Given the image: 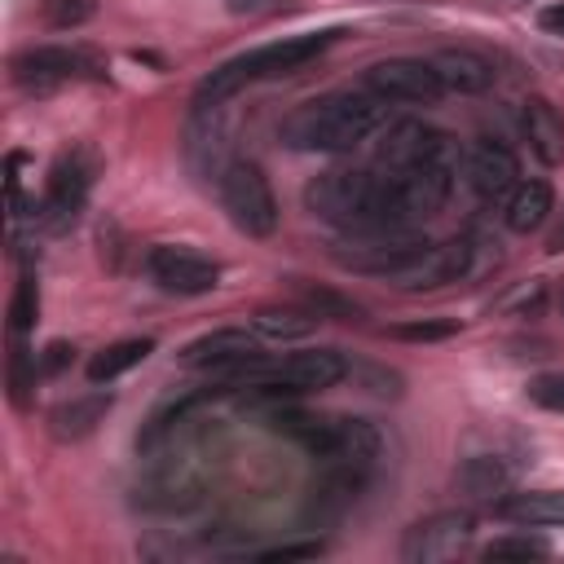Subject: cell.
I'll use <instances>...</instances> for the list:
<instances>
[{
    "instance_id": "obj_34",
    "label": "cell",
    "mask_w": 564,
    "mask_h": 564,
    "mask_svg": "<svg viewBox=\"0 0 564 564\" xmlns=\"http://www.w3.org/2000/svg\"><path fill=\"white\" fill-rule=\"evenodd\" d=\"M538 22H542V31L564 35V0H560V4H546V9L538 13Z\"/></svg>"
},
{
    "instance_id": "obj_2",
    "label": "cell",
    "mask_w": 564,
    "mask_h": 564,
    "mask_svg": "<svg viewBox=\"0 0 564 564\" xmlns=\"http://www.w3.org/2000/svg\"><path fill=\"white\" fill-rule=\"evenodd\" d=\"M388 119V101H379L375 93H326L313 97L304 106H295L278 137L291 150H313V154H348L357 150L370 132H379Z\"/></svg>"
},
{
    "instance_id": "obj_18",
    "label": "cell",
    "mask_w": 564,
    "mask_h": 564,
    "mask_svg": "<svg viewBox=\"0 0 564 564\" xmlns=\"http://www.w3.org/2000/svg\"><path fill=\"white\" fill-rule=\"evenodd\" d=\"M427 62H432V70H436V79H441L445 93L471 97V93H485L494 84V66L480 53H471V48H441Z\"/></svg>"
},
{
    "instance_id": "obj_4",
    "label": "cell",
    "mask_w": 564,
    "mask_h": 564,
    "mask_svg": "<svg viewBox=\"0 0 564 564\" xmlns=\"http://www.w3.org/2000/svg\"><path fill=\"white\" fill-rule=\"evenodd\" d=\"M216 185H220V207H225V216L234 220L238 234L269 238L278 229V198H273V185H269L260 163L229 159V167L220 172Z\"/></svg>"
},
{
    "instance_id": "obj_27",
    "label": "cell",
    "mask_w": 564,
    "mask_h": 564,
    "mask_svg": "<svg viewBox=\"0 0 564 564\" xmlns=\"http://www.w3.org/2000/svg\"><path fill=\"white\" fill-rule=\"evenodd\" d=\"M35 375H40L35 357L26 352L22 335H13V348H9V397H13V405H26V397L35 388Z\"/></svg>"
},
{
    "instance_id": "obj_23",
    "label": "cell",
    "mask_w": 564,
    "mask_h": 564,
    "mask_svg": "<svg viewBox=\"0 0 564 564\" xmlns=\"http://www.w3.org/2000/svg\"><path fill=\"white\" fill-rule=\"evenodd\" d=\"M150 352H154V339H119V344H106L88 361V383H110V379L128 375L132 366H141Z\"/></svg>"
},
{
    "instance_id": "obj_9",
    "label": "cell",
    "mask_w": 564,
    "mask_h": 564,
    "mask_svg": "<svg viewBox=\"0 0 564 564\" xmlns=\"http://www.w3.org/2000/svg\"><path fill=\"white\" fill-rule=\"evenodd\" d=\"M101 62L84 48H62V44H44V48H26L13 57V84L26 93H53L70 79H97Z\"/></svg>"
},
{
    "instance_id": "obj_32",
    "label": "cell",
    "mask_w": 564,
    "mask_h": 564,
    "mask_svg": "<svg viewBox=\"0 0 564 564\" xmlns=\"http://www.w3.org/2000/svg\"><path fill=\"white\" fill-rule=\"evenodd\" d=\"M313 555H322V542H286V546H269V551H260V560L264 564H286V560H313Z\"/></svg>"
},
{
    "instance_id": "obj_33",
    "label": "cell",
    "mask_w": 564,
    "mask_h": 564,
    "mask_svg": "<svg viewBox=\"0 0 564 564\" xmlns=\"http://www.w3.org/2000/svg\"><path fill=\"white\" fill-rule=\"evenodd\" d=\"M70 352H75V348H70V344H62V339H57V344H48V348H44V357H40V375H57V370L70 361Z\"/></svg>"
},
{
    "instance_id": "obj_19",
    "label": "cell",
    "mask_w": 564,
    "mask_h": 564,
    "mask_svg": "<svg viewBox=\"0 0 564 564\" xmlns=\"http://www.w3.org/2000/svg\"><path fill=\"white\" fill-rule=\"evenodd\" d=\"M502 520L524 524V529H555L564 524V489H524V494H507L494 507Z\"/></svg>"
},
{
    "instance_id": "obj_7",
    "label": "cell",
    "mask_w": 564,
    "mask_h": 564,
    "mask_svg": "<svg viewBox=\"0 0 564 564\" xmlns=\"http://www.w3.org/2000/svg\"><path fill=\"white\" fill-rule=\"evenodd\" d=\"M181 366L185 370H207V375H256L264 370V352H260V335L242 330V326H220L207 330L198 339H189L181 348Z\"/></svg>"
},
{
    "instance_id": "obj_21",
    "label": "cell",
    "mask_w": 564,
    "mask_h": 564,
    "mask_svg": "<svg viewBox=\"0 0 564 564\" xmlns=\"http://www.w3.org/2000/svg\"><path fill=\"white\" fill-rule=\"evenodd\" d=\"M551 203H555V194H551L546 181H520V185L507 194L502 220H507L511 234H533V229L551 216Z\"/></svg>"
},
{
    "instance_id": "obj_3",
    "label": "cell",
    "mask_w": 564,
    "mask_h": 564,
    "mask_svg": "<svg viewBox=\"0 0 564 564\" xmlns=\"http://www.w3.org/2000/svg\"><path fill=\"white\" fill-rule=\"evenodd\" d=\"M339 40V31H304V35H282L273 44H260V48H247L238 57H229L225 66H216L198 93H194V106H225L229 97H238L247 84H260V79H282L300 66H308L317 53H326L330 44Z\"/></svg>"
},
{
    "instance_id": "obj_30",
    "label": "cell",
    "mask_w": 564,
    "mask_h": 564,
    "mask_svg": "<svg viewBox=\"0 0 564 564\" xmlns=\"http://www.w3.org/2000/svg\"><path fill=\"white\" fill-rule=\"evenodd\" d=\"M529 401L551 410V414H564V370H546V375H533L529 379Z\"/></svg>"
},
{
    "instance_id": "obj_24",
    "label": "cell",
    "mask_w": 564,
    "mask_h": 564,
    "mask_svg": "<svg viewBox=\"0 0 564 564\" xmlns=\"http://www.w3.org/2000/svg\"><path fill=\"white\" fill-rule=\"evenodd\" d=\"M317 326V317L308 313V308H260L256 317H251V330L260 335V339H300V335H308Z\"/></svg>"
},
{
    "instance_id": "obj_25",
    "label": "cell",
    "mask_w": 564,
    "mask_h": 564,
    "mask_svg": "<svg viewBox=\"0 0 564 564\" xmlns=\"http://www.w3.org/2000/svg\"><path fill=\"white\" fill-rule=\"evenodd\" d=\"M458 485L471 494V498H494L507 489V467L498 458H467L463 471H458Z\"/></svg>"
},
{
    "instance_id": "obj_16",
    "label": "cell",
    "mask_w": 564,
    "mask_h": 564,
    "mask_svg": "<svg viewBox=\"0 0 564 564\" xmlns=\"http://www.w3.org/2000/svg\"><path fill=\"white\" fill-rule=\"evenodd\" d=\"M220 150H225V119H220V106H194V119H189V132H185V159H189V167L207 181L212 172H216V181H220V172L229 167V163H220Z\"/></svg>"
},
{
    "instance_id": "obj_26",
    "label": "cell",
    "mask_w": 564,
    "mask_h": 564,
    "mask_svg": "<svg viewBox=\"0 0 564 564\" xmlns=\"http://www.w3.org/2000/svg\"><path fill=\"white\" fill-rule=\"evenodd\" d=\"M35 317H40V286H35L31 273H22L18 286H13V300H9V330L26 335L35 326Z\"/></svg>"
},
{
    "instance_id": "obj_20",
    "label": "cell",
    "mask_w": 564,
    "mask_h": 564,
    "mask_svg": "<svg viewBox=\"0 0 564 564\" xmlns=\"http://www.w3.org/2000/svg\"><path fill=\"white\" fill-rule=\"evenodd\" d=\"M106 410H110V392H84V397L62 401L48 414V427H53L57 441H79V436H88L106 419Z\"/></svg>"
},
{
    "instance_id": "obj_35",
    "label": "cell",
    "mask_w": 564,
    "mask_h": 564,
    "mask_svg": "<svg viewBox=\"0 0 564 564\" xmlns=\"http://www.w3.org/2000/svg\"><path fill=\"white\" fill-rule=\"evenodd\" d=\"M546 251H551V256H560V251H564V212H560V220H555V225H551V234H546Z\"/></svg>"
},
{
    "instance_id": "obj_28",
    "label": "cell",
    "mask_w": 564,
    "mask_h": 564,
    "mask_svg": "<svg viewBox=\"0 0 564 564\" xmlns=\"http://www.w3.org/2000/svg\"><path fill=\"white\" fill-rule=\"evenodd\" d=\"M551 546L542 542V538H529V533H507V538H494L485 551H480V560H542Z\"/></svg>"
},
{
    "instance_id": "obj_6",
    "label": "cell",
    "mask_w": 564,
    "mask_h": 564,
    "mask_svg": "<svg viewBox=\"0 0 564 564\" xmlns=\"http://www.w3.org/2000/svg\"><path fill=\"white\" fill-rule=\"evenodd\" d=\"M93 172H97V163H93L88 150H66L53 163L44 198L35 207V220H40L44 234H66L79 220V212L88 203V189H93Z\"/></svg>"
},
{
    "instance_id": "obj_31",
    "label": "cell",
    "mask_w": 564,
    "mask_h": 564,
    "mask_svg": "<svg viewBox=\"0 0 564 564\" xmlns=\"http://www.w3.org/2000/svg\"><path fill=\"white\" fill-rule=\"evenodd\" d=\"M458 330V322H401L388 326L392 339H410V344H432V339H449Z\"/></svg>"
},
{
    "instance_id": "obj_17",
    "label": "cell",
    "mask_w": 564,
    "mask_h": 564,
    "mask_svg": "<svg viewBox=\"0 0 564 564\" xmlns=\"http://www.w3.org/2000/svg\"><path fill=\"white\" fill-rule=\"evenodd\" d=\"M520 128H524L529 150H533L546 167L564 163V119H560V110H555L546 97H529V101L520 106Z\"/></svg>"
},
{
    "instance_id": "obj_13",
    "label": "cell",
    "mask_w": 564,
    "mask_h": 564,
    "mask_svg": "<svg viewBox=\"0 0 564 564\" xmlns=\"http://www.w3.org/2000/svg\"><path fill=\"white\" fill-rule=\"evenodd\" d=\"M467 269H471V242L445 238V242H427L414 260H405L397 273H388V282L401 291H432V286L458 282Z\"/></svg>"
},
{
    "instance_id": "obj_15",
    "label": "cell",
    "mask_w": 564,
    "mask_h": 564,
    "mask_svg": "<svg viewBox=\"0 0 564 564\" xmlns=\"http://www.w3.org/2000/svg\"><path fill=\"white\" fill-rule=\"evenodd\" d=\"M467 185L480 194V198H507L516 185H520V163L516 154L502 145V141H480L471 154H467Z\"/></svg>"
},
{
    "instance_id": "obj_1",
    "label": "cell",
    "mask_w": 564,
    "mask_h": 564,
    "mask_svg": "<svg viewBox=\"0 0 564 564\" xmlns=\"http://www.w3.org/2000/svg\"><path fill=\"white\" fill-rule=\"evenodd\" d=\"M304 207L335 229H410L392 176L379 167H330L304 185Z\"/></svg>"
},
{
    "instance_id": "obj_8",
    "label": "cell",
    "mask_w": 564,
    "mask_h": 564,
    "mask_svg": "<svg viewBox=\"0 0 564 564\" xmlns=\"http://www.w3.org/2000/svg\"><path fill=\"white\" fill-rule=\"evenodd\" d=\"M419 163H458V145L419 123V119H397L383 128L379 145H375V167L379 172H405V167H419Z\"/></svg>"
},
{
    "instance_id": "obj_14",
    "label": "cell",
    "mask_w": 564,
    "mask_h": 564,
    "mask_svg": "<svg viewBox=\"0 0 564 564\" xmlns=\"http://www.w3.org/2000/svg\"><path fill=\"white\" fill-rule=\"evenodd\" d=\"M344 375H348V357L339 348H304L269 370V379L286 392H322V388H335Z\"/></svg>"
},
{
    "instance_id": "obj_11",
    "label": "cell",
    "mask_w": 564,
    "mask_h": 564,
    "mask_svg": "<svg viewBox=\"0 0 564 564\" xmlns=\"http://www.w3.org/2000/svg\"><path fill=\"white\" fill-rule=\"evenodd\" d=\"M476 533V516L471 511H432L423 520H414L401 538V560L405 564H441L454 560L458 551H467Z\"/></svg>"
},
{
    "instance_id": "obj_10",
    "label": "cell",
    "mask_w": 564,
    "mask_h": 564,
    "mask_svg": "<svg viewBox=\"0 0 564 564\" xmlns=\"http://www.w3.org/2000/svg\"><path fill=\"white\" fill-rule=\"evenodd\" d=\"M361 88L375 93L379 101H401V106H436L441 101V79L432 70V62L423 57H388L366 66Z\"/></svg>"
},
{
    "instance_id": "obj_29",
    "label": "cell",
    "mask_w": 564,
    "mask_h": 564,
    "mask_svg": "<svg viewBox=\"0 0 564 564\" xmlns=\"http://www.w3.org/2000/svg\"><path fill=\"white\" fill-rule=\"evenodd\" d=\"M40 9H44V22H48V26L66 31V26L88 22V18L97 13V0H44Z\"/></svg>"
},
{
    "instance_id": "obj_12",
    "label": "cell",
    "mask_w": 564,
    "mask_h": 564,
    "mask_svg": "<svg viewBox=\"0 0 564 564\" xmlns=\"http://www.w3.org/2000/svg\"><path fill=\"white\" fill-rule=\"evenodd\" d=\"M145 269H150L154 286L167 295H207L220 282V264L212 256H203L198 247H181V242L150 247Z\"/></svg>"
},
{
    "instance_id": "obj_5",
    "label": "cell",
    "mask_w": 564,
    "mask_h": 564,
    "mask_svg": "<svg viewBox=\"0 0 564 564\" xmlns=\"http://www.w3.org/2000/svg\"><path fill=\"white\" fill-rule=\"evenodd\" d=\"M423 247H427V238H419L414 229H348L344 238L330 242V260L352 273L388 278L405 260H414Z\"/></svg>"
},
{
    "instance_id": "obj_22",
    "label": "cell",
    "mask_w": 564,
    "mask_h": 564,
    "mask_svg": "<svg viewBox=\"0 0 564 564\" xmlns=\"http://www.w3.org/2000/svg\"><path fill=\"white\" fill-rule=\"evenodd\" d=\"M286 441H295V445H304L308 454H326L330 449V441H335V419L330 414H308V410H273V419H269Z\"/></svg>"
}]
</instances>
